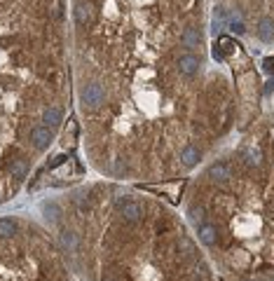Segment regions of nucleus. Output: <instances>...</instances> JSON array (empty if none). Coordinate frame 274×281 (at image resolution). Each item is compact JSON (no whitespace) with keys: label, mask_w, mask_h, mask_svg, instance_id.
<instances>
[{"label":"nucleus","mask_w":274,"mask_h":281,"mask_svg":"<svg viewBox=\"0 0 274 281\" xmlns=\"http://www.w3.org/2000/svg\"><path fill=\"white\" fill-rule=\"evenodd\" d=\"M103 99H105V94L101 84H96V82L85 84V89H82V103L87 108H99L103 103Z\"/></svg>","instance_id":"f257e3e1"},{"label":"nucleus","mask_w":274,"mask_h":281,"mask_svg":"<svg viewBox=\"0 0 274 281\" xmlns=\"http://www.w3.org/2000/svg\"><path fill=\"white\" fill-rule=\"evenodd\" d=\"M31 143L38 148V150H45V148L52 143V132H50V127H33L31 129Z\"/></svg>","instance_id":"f03ea898"},{"label":"nucleus","mask_w":274,"mask_h":281,"mask_svg":"<svg viewBox=\"0 0 274 281\" xmlns=\"http://www.w3.org/2000/svg\"><path fill=\"white\" fill-rule=\"evenodd\" d=\"M120 215H122L127 223H138V220L143 218V206L136 204V201H127V204L120 206Z\"/></svg>","instance_id":"7ed1b4c3"},{"label":"nucleus","mask_w":274,"mask_h":281,"mask_svg":"<svg viewBox=\"0 0 274 281\" xmlns=\"http://www.w3.org/2000/svg\"><path fill=\"white\" fill-rule=\"evenodd\" d=\"M178 70H181L183 75H195L197 70H199V59H197L195 54H183L181 59H178Z\"/></svg>","instance_id":"20e7f679"},{"label":"nucleus","mask_w":274,"mask_h":281,"mask_svg":"<svg viewBox=\"0 0 274 281\" xmlns=\"http://www.w3.org/2000/svg\"><path fill=\"white\" fill-rule=\"evenodd\" d=\"M64 120V110L59 106H50L45 108V113H42V122H45V127H59Z\"/></svg>","instance_id":"39448f33"},{"label":"nucleus","mask_w":274,"mask_h":281,"mask_svg":"<svg viewBox=\"0 0 274 281\" xmlns=\"http://www.w3.org/2000/svg\"><path fill=\"white\" fill-rule=\"evenodd\" d=\"M258 38L262 42H272L274 40V19L270 17H262L258 21Z\"/></svg>","instance_id":"423d86ee"},{"label":"nucleus","mask_w":274,"mask_h":281,"mask_svg":"<svg viewBox=\"0 0 274 281\" xmlns=\"http://www.w3.org/2000/svg\"><path fill=\"white\" fill-rule=\"evenodd\" d=\"M181 160L185 166H195L197 162L202 160V150L195 146H185L183 148V152H181Z\"/></svg>","instance_id":"0eeeda50"},{"label":"nucleus","mask_w":274,"mask_h":281,"mask_svg":"<svg viewBox=\"0 0 274 281\" xmlns=\"http://www.w3.org/2000/svg\"><path fill=\"white\" fill-rule=\"evenodd\" d=\"M209 178H213L216 183H223V181H227V178H230V171H227V166H225V164L216 162V164H211V166H209Z\"/></svg>","instance_id":"6e6552de"},{"label":"nucleus","mask_w":274,"mask_h":281,"mask_svg":"<svg viewBox=\"0 0 274 281\" xmlns=\"http://www.w3.org/2000/svg\"><path fill=\"white\" fill-rule=\"evenodd\" d=\"M183 45L185 47H199L202 45V35L197 28H185L183 31Z\"/></svg>","instance_id":"1a4fd4ad"},{"label":"nucleus","mask_w":274,"mask_h":281,"mask_svg":"<svg viewBox=\"0 0 274 281\" xmlns=\"http://www.w3.org/2000/svg\"><path fill=\"white\" fill-rule=\"evenodd\" d=\"M199 239H202V244H206V246H213L216 239H218V232H216L213 225H202V228H199Z\"/></svg>","instance_id":"9d476101"},{"label":"nucleus","mask_w":274,"mask_h":281,"mask_svg":"<svg viewBox=\"0 0 274 281\" xmlns=\"http://www.w3.org/2000/svg\"><path fill=\"white\" fill-rule=\"evenodd\" d=\"M17 234V223L10 218H0V239H10Z\"/></svg>","instance_id":"9b49d317"},{"label":"nucleus","mask_w":274,"mask_h":281,"mask_svg":"<svg viewBox=\"0 0 274 281\" xmlns=\"http://www.w3.org/2000/svg\"><path fill=\"white\" fill-rule=\"evenodd\" d=\"M10 174H12L14 178H26V174H28V162H26V160H14L12 164H10Z\"/></svg>","instance_id":"f8f14e48"},{"label":"nucleus","mask_w":274,"mask_h":281,"mask_svg":"<svg viewBox=\"0 0 274 281\" xmlns=\"http://www.w3.org/2000/svg\"><path fill=\"white\" fill-rule=\"evenodd\" d=\"M75 19H78L80 24H89L91 21V7L87 2H78V7H75Z\"/></svg>","instance_id":"ddd939ff"},{"label":"nucleus","mask_w":274,"mask_h":281,"mask_svg":"<svg viewBox=\"0 0 274 281\" xmlns=\"http://www.w3.org/2000/svg\"><path fill=\"white\" fill-rule=\"evenodd\" d=\"M61 244L66 248H78V234L75 232H64L61 234Z\"/></svg>","instance_id":"4468645a"},{"label":"nucleus","mask_w":274,"mask_h":281,"mask_svg":"<svg viewBox=\"0 0 274 281\" xmlns=\"http://www.w3.org/2000/svg\"><path fill=\"white\" fill-rule=\"evenodd\" d=\"M246 160L251 166H258L260 164V150H256V148H248L246 150Z\"/></svg>","instance_id":"2eb2a0df"},{"label":"nucleus","mask_w":274,"mask_h":281,"mask_svg":"<svg viewBox=\"0 0 274 281\" xmlns=\"http://www.w3.org/2000/svg\"><path fill=\"white\" fill-rule=\"evenodd\" d=\"M42 211L47 214V218H56V215H59V206H56V204H50V201H47V204L42 206Z\"/></svg>","instance_id":"dca6fc26"},{"label":"nucleus","mask_w":274,"mask_h":281,"mask_svg":"<svg viewBox=\"0 0 274 281\" xmlns=\"http://www.w3.org/2000/svg\"><path fill=\"white\" fill-rule=\"evenodd\" d=\"M202 215H204V211H202L199 206H192V209H190V220H192V223H199Z\"/></svg>","instance_id":"f3484780"},{"label":"nucleus","mask_w":274,"mask_h":281,"mask_svg":"<svg viewBox=\"0 0 274 281\" xmlns=\"http://www.w3.org/2000/svg\"><path fill=\"white\" fill-rule=\"evenodd\" d=\"M66 162V157L64 155H59V157H54L52 162H50V169H56V166H59V164H64Z\"/></svg>","instance_id":"a211bd4d"},{"label":"nucleus","mask_w":274,"mask_h":281,"mask_svg":"<svg viewBox=\"0 0 274 281\" xmlns=\"http://www.w3.org/2000/svg\"><path fill=\"white\" fill-rule=\"evenodd\" d=\"M232 28H235L237 33H244V24H241V21H235V24H232Z\"/></svg>","instance_id":"6ab92c4d"},{"label":"nucleus","mask_w":274,"mask_h":281,"mask_svg":"<svg viewBox=\"0 0 274 281\" xmlns=\"http://www.w3.org/2000/svg\"><path fill=\"white\" fill-rule=\"evenodd\" d=\"M265 68H267V70H272V68H274V59H267V61H265Z\"/></svg>","instance_id":"aec40b11"},{"label":"nucleus","mask_w":274,"mask_h":281,"mask_svg":"<svg viewBox=\"0 0 274 281\" xmlns=\"http://www.w3.org/2000/svg\"><path fill=\"white\" fill-rule=\"evenodd\" d=\"M103 281H115V279H113V277H105V279Z\"/></svg>","instance_id":"412c9836"}]
</instances>
